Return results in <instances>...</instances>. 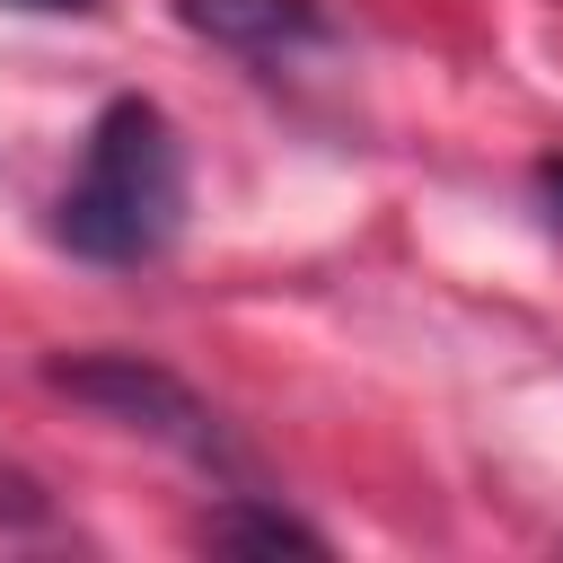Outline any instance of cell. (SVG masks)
<instances>
[{
  "instance_id": "obj_1",
  "label": "cell",
  "mask_w": 563,
  "mask_h": 563,
  "mask_svg": "<svg viewBox=\"0 0 563 563\" xmlns=\"http://www.w3.org/2000/svg\"><path fill=\"white\" fill-rule=\"evenodd\" d=\"M185 229V150L150 97H114L88 132L79 176L53 202V238L88 264H150Z\"/></svg>"
},
{
  "instance_id": "obj_2",
  "label": "cell",
  "mask_w": 563,
  "mask_h": 563,
  "mask_svg": "<svg viewBox=\"0 0 563 563\" xmlns=\"http://www.w3.org/2000/svg\"><path fill=\"white\" fill-rule=\"evenodd\" d=\"M53 387L79 396V405H97V413H114V422H132V431H150V440H167V449H185V457L211 466V475H238V449H229L220 413H211L176 369H158V361H141V352L53 361Z\"/></svg>"
},
{
  "instance_id": "obj_3",
  "label": "cell",
  "mask_w": 563,
  "mask_h": 563,
  "mask_svg": "<svg viewBox=\"0 0 563 563\" xmlns=\"http://www.w3.org/2000/svg\"><path fill=\"white\" fill-rule=\"evenodd\" d=\"M185 26H202L238 53H282V44L317 35V9L308 0H185Z\"/></svg>"
},
{
  "instance_id": "obj_4",
  "label": "cell",
  "mask_w": 563,
  "mask_h": 563,
  "mask_svg": "<svg viewBox=\"0 0 563 563\" xmlns=\"http://www.w3.org/2000/svg\"><path fill=\"white\" fill-rule=\"evenodd\" d=\"M202 545H220V554H325V537L308 519H290L273 501H246V493L202 519Z\"/></svg>"
},
{
  "instance_id": "obj_5",
  "label": "cell",
  "mask_w": 563,
  "mask_h": 563,
  "mask_svg": "<svg viewBox=\"0 0 563 563\" xmlns=\"http://www.w3.org/2000/svg\"><path fill=\"white\" fill-rule=\"evenodd\" d=\"M537 194H545V211L563 220V158H545V167H537Z\"/></svg>"
},
{
  "instance_id": "obj_6",
  "label": "cell",
  "mask_w": 563,
  "mask_h": 563,
  "mask_svg": "<svg viewBox=\"0 0 563 563\" xmlns=\"http://www.w3.org/2000/svg\"><path fill=\"white\" fill-rule=\"evenodd\" d=\"M18 9H88V0H18Z\"/></svg>"
}]
</instances>
